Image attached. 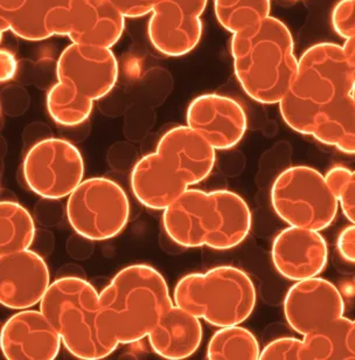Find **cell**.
I'll return each instance as SVG.
<instances>
[{
  "label": "cell",
  "mask_w": 355,
  "mask_h": 360,
  "mask_svg": "<svg viewBox=\"0 0 355 360\" xmlns=\"http://www.w3.org/2000/svg\"><path fill=\"white\" fill-rule=\"evenodd\" d=\"M125 19L110 0H0L1 33L28 41L67 37L72 44L111 49Z\"/></svg>",
  "instance_id": "6da1fadb"
},
{
  "label": "cell",
  "mask_w": 355,
  "mask_h": 360,
  "mask_svg": "<svg viewBox=\"0 0 355 360\" xmlns=\"http://www.w3.org/2000/svg\"><path fill=\"white\" fill-rule=\"evenodd\" d=\"M252 224L245 199L227 190L188 188L162 213L166 236L183 248L233 250L247 239Z\"/></svg>",
  "instance_id": "7a4b0ae2"
},
{
  "label": "cell",
  "mask_w": 355,
  "mask_h": 360,
  "mask_svg": "<svg viewBox=\"0 0 355 360\" xmlns=\"http://www.w3.org/2000/svg\"><path fill=\"white\" fill-rule=\"evenodd\" d=\"M235 77L252 100L278 104L296 77L298 59L289 27L275 17L233 34Z\"/></svg>",
  "instance_id": "3957f363"
},
{
  "label": "cell",
  "mask_w": 355,
  "mask_h": 360,
  "mask_svg": "<svg viewBox=\"0 0 355 360\" xmlns=\"http://www.w3.org/2000/svg\"><path fill=\"white\" fill-rule=\"evenodd\" d=\"M100 319L104 331L120 345L148 338L162 315L172 308L165 277L148 264L120 270L100 292Z\"/></svg>",
  "instance_id": "277c9868"
},
{
  "label": "cell",
  "mask_w": 355,
  "mask_h": 360,
  "mask_svg": "<svg viewBox=\"0 0 355 360\" xmlns=\"http://www.w3.org/2000/svg\"><path fill=\"white\" fill-rule=\"evenodd\" d=\"M118 61L111 49L70 44L56 65V82L46 97L49 116L61 127L83 124L93 103L114 89Z\"/></svg>",
  "instance_id": "5b68a950"
},
{
  "label": "cell",
  "mask_w": 355,
  "mask_h": 360,
  "mask_svg": "<svg viewBox=\"0 0 355 360\" xmlns=\"http://www.w3.org/2000/svg\"><path fill=\"white\" fill-rule=\"evenodd\" d=\"M40 310L72 357L104 359L120 347L101 324L100 292L84 278L65 276L52 282L40 302Z\"/></svg>",
  "instance_id": "8992f818"
},
{
  "label": "cell",
  "mask_w": 355,
  "mask_h": 360,
  "mask_svg": "<svg viewBox=\"0 0 355 360\" xmlns=\"http://www.w3.org/2000/svg\"><path fill=\"white\" fill-rule=\"evenodd\" d=\"M255 284L240 268L221 266L181 277L174 287V304L215 328L240 326L255 309Z\"/></svg>",
  "instance_id": "52a82bcc"
},
{
  "label": "cell",
  "mask_w": 355,
  "mask_h": 360,
  "mask_svg": "<svg viewBox=\"0 0 355 360\" xmlns=\"http://www.w3.org/2000/svg\"><path fill=\"white\" fill-rule=\"evenodd\" d=\"M273 211L289 226L324 231L338 214L339 199L325 176L310 167H288L273 181Z\"/></svg>",
  "instance_id": "ba28073f"
},
{
  "label": "cell",
  "mask_w": 355,
  "mask_h": 360,
  "mask_svg": "<svg viewBox=\"0 0 355 360\" xmlns=\"http://www.w3.org/2000/svg\"><path fill=\"white\" fill-rule=\"evenodd\" d=\"M67 219L72 231L89 241H107L120 236L130 219V201L124 188L112 179L83 180L67 200Z\"/></svg>",
  "instance_id": "9c48e42d"
},
{
  "label": "cell",
  "mask_w": 355,
  "mask_h": 360,
  "mask_svg": "<svg viewBox=\"0 0 355 360\" xmlns=\"http://www.w3.org/2000/svg\"><path fill=\"white\" fill-rule=\"evenodd\" d=\"M22 177L28 188L42 199L70 197L84 180L82 153L66 139H41L25 155Z\"/></svg>",
  "instance_id": "30bf717a"
},
{
  "label": "cell",
  "mask_w": 355,
  "mask_h": 360,
  "mask_svg": "<svg viewBox=\"0 0 355 360\" xmlns=\"http://www.w3.org/2000/svg\"><path fill=\"white\" fill-rule=\"evenodd\" d=\"M354 82L342 46L321 42L309 47L300 56L289 91L321 109L351 95Z\"/></svg>",
  "instance_id": "8fae6325"
},
{
  "label": "cell",
  "mask_w": 355,
  "mask_h": 360,
  "mask_svg": "<svg viewBox=\"0 0 355 360\" xmlns=\"http://www.w3.org/2000/svg\"><path fill=\"white\" fill-rule=\"evenodd\" d=\"M208 0H155L148 35L157 52L179 58L192 52L202 37L201 15Z\"/></svg>",
  "instance_id": "7c38bea8"
},
{
  "label": "cell",
  "mask_w": 355,
  "mask_h": 360,
  "mask_svg": "<svg viewBox=\"0 0 355 360\" xmlns=\"http://www.w3.org/2000/svg\"><path fill=\"white\" fill-rule=\"evenodd\" d=\"M344 311L345 303L338 288L318 276L298 281L284 298L286 322L303 337L342 319Z\"/></svg>",
  "instance_id": "4fadbf2b"
},
{
  "label": "cell",
  "mask_w": 355,
  "mask_h": 360,
  "mask_svg": "<svg viewBox=\"0 0 355 360\" xmlns=\"http://www.w3.org/2000/svg\"><path fill=\"white\" fill-rule=\"evenodd\" d=\"M186 122L220 151L238 146L248 128L245 108L234 98L220 94H202L191 101Z\"/></svg>",
  "instance_id": "5bb4252c"
},
{
  "label": "cell",
  "mask_w": 355,
  "mask_h": 360,
  "mask_svg": "<svg viewBox=\"0 0 355 360\" xmlns=\"http://www.w3.org/2000/svg\"><path fill=\"white\" fill-rule=\"evenodd\" d=\"M46 261L33 250L0 255V303L10 310L40 304L51 287Z\"/></svg>",
  "instance_id": "9a60e30c"
},
{
  "label": "cell",
  "mask_w": 355,
  "mask_h": 360,
  "mask_svg": "<svg viewBox=\"0 0 355 360\" xmlns=\"http://www.w3.org/2000/svg\"><path fill=\"white\" fill-rule=\"evenodd\" d=\"M63 340L41 310L25 309L4 323L1 352L7 360H53Z\"/></svg>",
  "instance_id": "2e32d148"
},
{
  "label": "cell",
  "mask_w": 355,
  "mask_h": 360,
  "mask_svg": "<svg viewBox=\"0 0 355 360\" xmlns=\"http://www.w3.org/2000/svg\"><path fill=\"white\" fill-rule=\"evenodd\" d=\"M271 259L286 280H307L328 266V243L318 231L289 226L273 239Z\"/></svg>",
  "instance_id": "e0dca14e"
},
{
  "label": "cell",
  "mask_w": 355,
  "mask_h": 360,
  "mask_svg": "<svg viewBox=\"0 0 355 360\" xmlns=\"http://www.w3.org/2000/svg\"><path fill=\"white\" fill-rule=\"evenodd\" d=\"M155 151L190 187L207 179L217 163V150L188 125L169 129L157 143Z\"/></svg>",
  "instance_id": "ac0fdd59"
},
{
  "label": "cell",
  "mask_w": 355,
  "mask_h": 360,
  "mask_svg": "<svg viewBox=\"0 0 355 360\" xmlns=\"http://www.w3.org/2000/svg\"><path fill=\"white\" fill-rule=\"evenodd\" d=\"M130 185L139 204L153 211H165L190 188L157 151L145 155L135 164Z\"/></svg>",
  "instance_id": "d6986e66"
},
{
  "label": "cell",
  "mask_w": 355,
  "mask_h": 360,
  "mask_svg": "<svg viewBox=\"0 0 355 360\" xmlns=\"http://www.w3.org/2000/svg\"><path fill=\"white\" fill-rule=\"evenodd\" d=\"M202 335L200 319L174 304L162 315L148 340L159 357L181 360L192 357L199 350Z\"/></svg>",
  "instance_id": "ffe728a7"
},
{
  "label": "cell",
  "mask_w": 355,
  "mask_h": 360,
  "mask_svg": "<svg viewBox=\"0 0 355 360\" xmlns=\"http://www.w3.org/2000/svg\"><path fill=\"white\" fill-rule=\"evenodd\" d=\"M316 141L355 155V102L352 95L344 96L321 108L312 132Z\"/></svg>",
  "instance_id": "44dd1931"
},
{
  "label": "cell",
  "mask_w": 355,
  "mask_h": 360,
  "mask_svg": "<svg viewBox=\"0 0 355 360\" xmlns=\"http://www.w3.org/2000/svg\"><path fill=\"white\" fill-rule=\"evenodd\" d=\"M352 319H342L304 336L299 360H352L347 337Z\"/></svg>",
  "instance_id": "7402d4cb"
},
{
  "label": "cell",
  "mask_w": 355,
  "mask_h": 360,
  "mask_svg": "<svg viewBox=\"0 0 355 360\" xmlns=\"http://www.w3.org/2000/svg\"><path fill=\"white\" fill-rule=\"evenodd\" d=\"M35 239L31 213L15 201L0 204V255L30 250Z\"/></svg>",
  "instance_id": "603a6c76"
},
{
  "label": "cell",
  "mask_w": 355,
  "mask_h": 360,
  "mask_svg": "<svg viewBox=\"0 0 355 360\" xmlns=\"http://www.w3.org/2000/svg\"><path fill=\"white\" fill-rule=\"evenodd\" d=\"M261 347L255 335L243 326H224L212 336L206 358L209 360L259 359Z\"/></svg>",
  "instance_id": "cb8c5ba5"
},
{
  "label": "cell",
  "mask_w": 355,
  "mask_h": 360,
  "mask_svg": "<svg viewBox=\"0 0 355 360\" xmlns=\"http://www.w3.org/2000/svg\"><path fill=\"white\" fill-rule=\"evenodd\" d=\"M270 0H214L219 24L231 34L257 25L270 17Z\"/></svg>",
  "instance_id": "d4e9b609"
},
{
  "label": "cell",
  "mask_w": 355,
  "mask_h": 360,
  "mask_svg": "<svg viewBox=\"0 0 355 360\" xmlns=\"http://www.w3.org/2000/svg\"><path fill=\"white\" fill-rule=\"evenodd\" d=\"M278 105L280 116L289 128L302 135L312 136L318 115L321 109L300 100L291 91L286 93Z\"/></svg>",
  "instance_id": "484cf974"
},
{
  "label": "cell",
  "mask_w": 355,
  "mask_h": 360,
  "mask_svg": "<svg viewBox=\"0 0 355 360\" xmlns=\"http://www.w3.org/2000/svg\"><path fill=\"white\" fill-rule=\"evenodd\" d=\"M332 27L340 38L355 37V0H339L333 7Z\"/></svg>",
  "instance_id": "4316f807"
},
{
  "label": "cell",
  "mask_w": 355,
  "mask_h": 360,
  "mask_svg": "<svg viewBox=\"0 0 355 360\" xmlns=\"http://www.w3.org/2000/svg\"><path fill=\"white\" fill-rule=\"evenodd\" d=\"M303 340L293 337H283L268 344L259 354L263 360H299V352Z\"/></svg>",
  "instance_id": "83f0119b"
},
{
  "label": "cell",
  "mask_w": 355,
  "mask_h": 360,
  "mask_svg": "<svg viewBox=\"0 0 355 360\" xmlns=\"http://www.w3.org/2000/svg\"><path fill=\"white\" fill-rule=\"evenodd\" d=\"M122 14L129 19H137L151 13L155 0H110Z\"/></svg>",
  "instance_id": "f1b7e54d"
},
{
  "label": "cell",
  "mask_w": 355,
  "mask_h": 360,
  "mask_svg": "<svg viewBox=\"0 0 355 360\" xmlns=\"http://www.w3.org/2000/svg\"><path fill=\"white\" fill-rule=\"evenodd\" d=\"M352 174L353 171L349 170V167L337 165V167H332L326 172L325 179L328 181L330 188L333 191V193L339 198L342 190L349 184V179L352 177Z\"/></svg>",
  "instance_id": "f546056e"
},
{
  "label": "cell",
  "mask_w": 355,
  "mask_h": 360,
  "mask_svg": "<svg viewBox=\"0 0 355 360\" xmlns=\"http://www.w3.org/2000/svg\"><path fill=\"white\" fill-rule=\"evenodd\" d=\"M337 246L342 259L355 264V225L342 229L339 234Z\"/></svg>",
  "instance_id": "4dcf8cb0"
},
{
  "label": "cell",
  "mask_w": 355,
  "mask_h": 360,
  "mask_svg": "<svg viewBox=\"0 0 355 360\" xmlns=\"http://www.w3.org/2000/svg\"><path fill=\"white\" fill-rule=\"evenodd\" d=\"M338 199L342 213L349 221L355 225V171H353L352 177Z\"/></svg>",
  "instance_id": "1f68e13d"
},
{
  "label": "cell",
  "mask_w": 355,
  "mask_h": 360,
  "mask_svg": "<svg viewBox=\"0 0 355 360\" xmlns=\"http://www.w3.org/2000/svg\"><path fill=\"white\" fill-rule=\"evenodd\" d=\"M18 63L15 56L7 51V49H1L0 51V81L1 82H7L12 80L14 75L17 74Z\"/></svg>",
  "instance_id": "d6a6232c"
},
{
  "label": "cell",
  "mask_w": 355,
  "mask_h": 360,
  "mask_svg": "<svg viewBox=\"0 0 355 360\" xmlns=\"http://www.w3.org/2000/svg\"><path fill=\"white\" fill-rule=\"evenodd\" d=\"M344 53H345L346 59L349 61V67L352 70L353 77L355 81V37L345 40V44L342 46Z\"/></svg>",
  "instance_id": "836d02e7"
},
{
  "label": "cell",
  "mask_w": 355,
  "mask_h": 360,
  "mask_svg": "<svg viewBox=\"0 0 355 360\" xmlns=\"http://www.w3.org/2000/svg\"><path fill=\"white\" fill-rule=\"evenodd\" d=\"M347 345H349L351 358H352V360H355V321H353L352 326L349 329V337H347Z\"/></svg>",
  "instance_id": "e575fe53"
},
{
  "label": "cell",
  "mask_w": 355,
  "mask_h": 360,
  "mask_svg": "<svg viewBox=\"0 0 355 360\" xmlns=\"http://www.w3.org/2000/svg\"><path fill=\"white\" fill-rule=\"evenodd\" d=\"M351 95H352V98H353V100H354V102H355V82H354V87H353L352 94H351Z\"/></svg>",
  "instance_id": "d590c367"
}]
</instances>
